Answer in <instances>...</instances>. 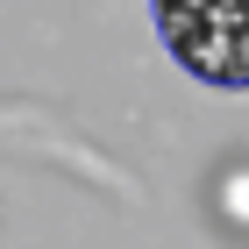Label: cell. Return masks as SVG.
<instances>
[{
    "label": "cell",
    "instance_id": "1",
    "mask_svg": "<svg viewBox=\"0 0 249 249\" xmlns=\"http://www.w3.org/2000/svg\"><path fill=\"white\" fill-rule=\"evenodd\" d=\"M192 7H207V0H157V15H192Z\"/></svg>",
    "mask_w": 249,
    "mask_h": 249
}]
</instances>
